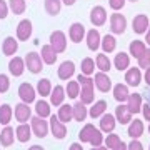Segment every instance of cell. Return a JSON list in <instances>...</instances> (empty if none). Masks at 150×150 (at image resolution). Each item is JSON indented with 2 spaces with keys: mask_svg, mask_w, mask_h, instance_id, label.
<instances>
[{
  "mask_svg": "<svg viewBox=\"0 0 150 150\" xmlns=\"http://www.w3.org/2000/svg\"><path fill=\"white\" fill-rule=\"evenodd\" d=\"M23 60H25V67H27V70L30 74H40L42 72L43 60L40 57V54H37V52H28L27 57Z\"/></svg>",
  "mask_w": 150,
  "mask_h": 150,
  "instance_id": "6da1fadb",
  "label": "cell"
},
{
  "mask_svg": "<svg viewBox=\"0 0 150 150\" xmlns=\"http://www.w3.org/2000/svg\"><path fill=\"white\" fill-rule=\"evenodd\" d=\"M30 127H32V132L35 137L43 139V137H47L48 130H50V123H47V120H43L42 117L35 115L33 118H30Z\"/></svg>",
  "mask_w": 150,
  "mask_h": 150,
  "instance_id": "7a4b0ae2",
  "label": "cell"
},
{
  "mask_svg": "<svg viewBox=\"0 0 150 150\" xmlns=\"http://www.w3.org/2000/svg\"><path fill=\"white\" fill-rule=\"evenodd\" d=\"M50 45H52V48H54L57 54L65 52V48H67V35L62 30L52 32V35H50Z\"/></svg>",
  "mask_w": 150,
  "mask_h": 150,
  "instance_id": "3957f363",
  "label": "cell"
},
{
  "mask_svg": "<svg viewBox=\"0 0 150 150\" xmlns=\"http://www.w3.org/2000/svg\"><path fill=\"white\" fill-rule=\"evenodd\" d=\"M108 22H110V30H112L113 35H120L127 28V18L122 13H112Z\"/></svg>",
  "mask_w": 150,
  "mask_h": 150,
  "instance_id": "277c9868",
  "label": "cell"
},
{
  "mask_svg": "<svg viewBox=\"0 0 150 150\" xmlns=\"http://www.w3.org/2000/svg\"><path fill=\"white\" fill-rule=\"evenodd\" d=\"M93 98H95V82H93V79H88V82L83 83L80 88V102L88 105L93 102Z\"/></svg>",
  "mask_w": 150,
  "mask_h": 150,
  "instance_id": "5b68a950",
  "label": "cell"
},
{
  "mask_svg": "<svg viewBox=\"0 0 150 150\" xmlns=\"http://www.w3.org/2000/svg\"><path fill=\"white\" fill-rule=\"evenodd\" d=\"M13 117L18 123H27V120L32 118V110L28 107V103L25 102H20L17 103L15 108H13Z\"/></svg>",
  "mask_w": 150,
  "mask_h": 150,
  "instance_id": "8992f818",
  "label": "cell"
},
{
  "mask_svg": "<svg viewBox=\"0 0 150 150\" xmlns=\"http://www.w3.org/2000/svg\"><path fill=\"white\" fill-rule=\"evenodd\" d=\"M50 132L55 139H65L67 137V127H65L64 122H60L57 115H50Z\"/></svg>",
  "mask_w": 150,
  "mask_h": 150,
  "instance_id": "52a82bcc",
  "label": "cell"
},
{
  "mask_svg": "<svg viewBox=\"0 0 150 150\" xmlns=\"http://www.w3.org/2000/svg\"><path fill=\"white\" fill-rule=\"evenodd\" d=\"M32 32H33L32 22L28 20V18H23V20H20V23L17 25V40L25 42V40H28V38L32 37Z\"/></svg>",
  "mask_w": 150,
  "mask_h": 150,
  "instance_id": "ba28073f",
  "label": "cell"
},
{
  "mask_svg": "<svg viewBox=\"0 0 150 150\" xmlns=\"http://www.w3.org/2000/svg\"><path fill=\"white\" fill-rule=\"evenodd\" d=\"M93 82H95L97 90L103 92V93H107V92L112 90V80H110V77L105 72H97L93 75Z\"/></svg>",
  "mask_w": 150,
  "mask_h": 150,
  "instance_id": "9c48e42d",
  "label": "cell"
},
{
  "mask_svg": "<svg viewBox=\"0 0 150 150\" xmlns=\"http://www.w3.org/2000/svg\"><path fill=\"white\" fill-rule=\"evenodd\" d=\"M107 18H108L107 10H105L102 5H95L90 10V22L95 25V27H102V25H105Z\"/></svg>",
  "mask_w": 150,
  "mask_h": 150,
  "instance_id": "30bf717a",
  "label": "cell"
},
{
  "mask_svg": "<svg viewBox=\"0 0 150 150\" xmlns=\"http://www.w3.org/2000/svg\"><path fill=\"white\" fill-rule=\"evenodd\" d=\"M85 35H87V30L80 22H74L69 27V38L74 43H80L82 40L85 38Z\"/></svg>",
  "mask_w": 150,
  "mask_h": 150,
  "instance_id": "8fae6325",
  "label": "cell"
},
{
  "mask_svg": "<svg viewBox=\"0 0 150 150\" xmlns=\"http://www.w3.org/2000/svg\"><path fill=\"white\" fill-rule=\"evenodd\" d=\"M35 95H37V90H35L30 83L23 82V83L18 85V97H20L22 102H25V103L35 102Z\"/></svg>",
  "mask_w": 150,
  "mask_h": 150,
  "instance_id": "7c38bea8",
  "label": "cell"
},
{
  "mask_svg": "<svg viewBox=\"0 0 150 150\" xmlns=\"http://www.w3.org/2000/svg\"><path fill=\"white\" fill-rule=\"evenodd\" d=\"M149 27H150V20H149V17H147V15L139 13V15L134 17V20H132V28H134L135 33L144 35V33H147Z\"/></svg>",
  "mask_w": 150,
  "mask_h": 150,
  "instance_id": "4fadbf2b",
  "label": "cell"
},
{
  "mask_svg": "<svg viewBox=\"0 0 150 150\" xmlns=\"http://www.w3.org/2000/svg\"><path fill=\"white\" fill-rule=\"evenodd\" d=\"M142 79H144V75H142L139 67H130V69L125 72V83L129 87H139Z\"/></svg>",
  "mask_w": 150,
  "mask_h": 150,
  "instance_id": "5bb4252c",
  "label": "cell"
},
{
  "mask_svg": "<svg viewBox=\"0 0 150 150\" xmlns=\"http://www.w3.org/2000/svg\"><path fill=\"white\" fill-rule=\"evenodd\" d=\"M75 74V64L72 60H65L62 64L59 65V69H57V75H59L60 80H69L72 79Z\"/></svg>",
  "mask_w": 150,
  "mask_h": 150,
  "instance_id": "9a60e30c",
  "label": "cell"
},
{
  "mask_svg": "<svg viewBox=\"0 0 150 150\" xmlns=\"http://www.w3.org/2000/svg\"><path fill=\"white\" fill-rule=\"evenodd\" d=\"M25 60L20 59V57H12V60L8 62V72H10V75H13V77H20L23 72H25Z\"/></svg>",
  "mask_w": 150,
  "mask_h": 150,
  "instance_id": "2e32d148",
  "label": "cell"
},
{
  "mask_svg": "<svg viewBox=\"0 0 150 150\" xmlns=\"http://www.w3.org/2000/svg\"><path fill=\"white\" fill-rule=\"evenodd\" d=\"M145 52H147V43H145V40H132L130 42V47H129L130 57H134V59L139 60Z\"/></svg>",
  "mask_w": 150,
  "mask_h": 150,
  "instance_id": "e0dca14e",
  "label": "cell"
},
{
  "mask_svg": "<svg viewBox=\"0 0 150 150\" xmlns=\"http://www.w3.org/2000/svg\"><path fill=\"white\" fill-rule=\"evenodd\" d=\"M18 48V40L15 37H5L2 42V54L5 57H12L13 54H17Z\"/></svg>",
  "mask_w": 150,
  "mask_h": 150,
  "instance_id": "ac0fdd59",
  "label": "cell"
},
{
  "mask_svg": "<svg viewBox=\"0 0 150 150\" xmlns=\"http://www.w3.org/2000/svg\"><path fill=\"white\" fill-rule=\"evenodd\" d=\"M115 125H117V118L113 117L112 113H103L100 117V130L105 132V134H112L115 130Z\"/></svg>",
  "mask_w": 150,
  "mask_h": 150,
  "instance_id": "d6986e66",
  "label": "cell"
},
{
  "mask_svg": "<svg viewBox=\"0 0 150 150\" xmlns=\"http://www.w3.org/2000/svg\"><path fill=\"white\" fill-rule=\"evenodd\" d=\"M130 97V92H129V85L127 83H115L113 85V98L117 102H127Z\"/></svg>",
  "mask_w": 150,
  "mask_h": 150,
  "instance_id": "ffe728a7",
  "label": "cell"
},
{
  "mask_svg": "<svg viewBox=\"0 0 150 150\" xmlns=\"http://www.w3.org/2000/svg\"><path fill=\"white\" fill-rule=\"evenodd\" d=\"M100 43H102V38H100L98 30L97 28H90L87 32V47L90 48L92 52H95V50H98Z\"/></svg>",
  "mask_w": 150,
  "mask_h": 150,
  "instance_id": "44dd1931",
  "label": "cell"
},
{
  "mask_svg": "<svg viewBox=\"0 0 150 150\" xmlns=\"http://www.w3.org/2000/svg\"><path fill=\"white\" fill-rule=\"evenodd\" d=\"M15 137L20 144H25L32 137V127L28 123H18V127L15 129Z\"/></svg>",
  "mask_w": 150,
  "mask_h": 150,
  "instance_id": "7402d4cb",
  "label": "cell"
},
{
  "mask_svg": "<svg viewBox=\"0 0 150 150\" xmlns=\"http://www.w3.org/2000/svg\"><path fill=\"white\" fill-rule=\"evenodd\" d=\"M115 118H117V122L122 123V125H127V123L132 122V113H130V110L127 108V105L120 103L118 107H115Z\"/></svg>",
  "mask_w": 150,
  "mask_h": 150,
  "instance_id": "603a6c76",
  "label": "cell"
},
{
  "mask_svg": "<svg viewBox=\"0 0 150 150\" xmlns=\"http://www.w3.org/2000/svg\"><path fill=\"white\" fill-rule=\"evenodd\" d=\"M142 107H144V102H142V97H140V93H130L129 100H127V108L130 110V113H132V115L140 113Z\"/></svg>",
  "mask_w": 150,
  "mask_h": 150,
  "instance_id": "cb8c5ba5",
  "label": "cell"
},
{
  "mask_svg": "<svg viewBox=\"0 0 150 150\" xmlns=\"http://www.w3.org/2000/svg\"><path fill=\"white\" fill-rule=\"evenodd\" d=\"M15 129H12L10 125H5L2 132H0V144L4 145V147H12L13 144V140H15Z\"/></svg>",
  "mask_w": 150,
  "mask_h": 150,
  "instance_id": "d4e9b609",
  "label": "cell"
},
{
  "mask_svg": "<svg viewBox=\"0 0 150 150\" xmlns=\"http://www.w3.org/2000/svg\"><path fill=\"white\" fill-rule=\"evenodd\" d=\"M65 97H67V92H65L64 87L62 85H55L54 90H52V93H50V103L55 105V107H60V105L64 103Z\"/></svg>",
  "mask_w": 150,
  "mask_h": 150,
  "instance_id": "484cf974",
  "label": "cell"
},
{
  "mask_svg": "<svg viewBox=\"0 0 150 150\" xmlns=\"http://www.w3.org/2000/svg\"><path fill=\"white\" fill-rule=\"evenodd\" d=\"M145 125L140 118H132V122L129 123V135L132 139H140L144 135Z\"/></svg>",
  "mask_w": 150,
  "mask_h": 150,
  "instance_id": "4316f807",
  "label": "cell"
},
{
  "mask_svg": "<svg viewBox=\"0 0 150 150\" xmlns=\"http://www.w3.org/2000/svg\"><path fill=\"white\" fill-rule=\"evenodd\" d=\"M57 52H55L54 48H52V45L48 43V45H43L42 50H40V57H42L43 60V64H47V65H52L57 62Z\"/></svg>",
  "mask_w": 150,
  "mask_h": 150,
  "instance_id": "83f0119b",
  "label": "cell"
},
{
  "mask_svg": "<svg viewBox=\"0 0 150 150\" xmlns=\"http://www.w3.org/2000/svg\"><path fill=\"white\" fill-rule=\"evenodd\" d=\"M57 117H59L60 122H70L74 120V105H69V103H62L59 107V112H57Z\"/></svg>",
  "mask_w": 150,
  "mask_h": 150,
  "instance_id": "f1b7e54d",
  "label": "cell"
},
{
  "mask_svg": "<svg viewBox=\"0 0 150 150\" xmlns=\"http://www.w3.org/2000/svg\"><path fill=\"white\" fill-rule=\"evenodd\" d=\"M113 67L117 70H129L130 67V55H127L125 52H118L115 57H113Z\"/></svg>",
  "mask_w": 150,
  "mask_h": 150,
  "instance_id": "f546056e",
  "label": "cell"
},
{
  "mask_svg": "<svg viewBox=\"0 0 150 150\" xmlns=\"http://www.w3.org/2000/svg\"><path fill=\"white\" fill-rule=\"evenodd\" d=\"M100 47L105 54H112L115 47H117V38L113 33H107V35H103L102 37V43H100Z\"/></svg>",
  "mask_w": 150,
  "mask_h": 150,
  "instance_id": "4dcf8cb0",
  "label": "cell"
},
{
  "mask_svg": "<svg viewBox=\"0 0 150 150\" xmlns=\"http://www.w3.org/2000/svg\"><path fill=\"white\" fill-rule=\"evenodd\" d=\"M62 0H45L43 2V8H45V12H47L48 15H59L60 10H62Z\"/></svg>",
  "mask_w": 150,
  "mask_h": 150,
  "instance_id": "1f68e13d",
  "label": "cell"
},
{
  "mask_svg": "<svg viewBox=\"0 0 150 150\" xmlns=\"http://www.w3.org/2000/svg\"><path fill=\"white\" fill-rule=\"evenodd\" d=\"M35 113H37L38 117L42 118H50V115H52V110H50V103H47V100H37L35 102Z\"/></svg>",
  "mask_w": 150,
  "mask_h": 150,
  "instance_id": "d6a6232c",
  "label": "cell"
},
{
  "mask_svg": "<svg viewBox=\"0 0 150 150\" xmlns=\"http://www.w3.org/2000/svg\"><path fill=\"white\" fill-rule=\"evenodd\" d=\"M105 110H107V102H105V100H97V102L90 107L88 115H90L92 118H98L105 113Z\"/></svg>",
  "mask_w": 150,
  "mask_h": 150,
  "instance_id": "836d02e7",
  "label": "cell"
},
{
  "mask_svg": "<svg viewBox=\"0 0 150 150\" xmlns=\"http://www.w3.org/2000/svg\"><path fill=\"white\" fill-rule=\"evenodd\" d=\"M12 117H13V108H12L8 103L0 105V123H2L4 127L12 122Z\"/></svg>",
  "mask_w": 150,
  "mask_h": 150,
  "instance_id": "e575fe53",
  "label": "cell"
},
{
  "mask_svg": "<svg viewBox=\"0 0 150 150\" xmlns=\"http://www.w3.org/2000/svg\"><path fill=\"white\" fill-rule=\"evenodd\" d=\"M35 90H37V93L40 97H47V95H50V93H52L54 87H52V82L48 80V79H40Z\"/></svg>",
  "mask_w": 150,
  "mask_h": 150,
  "instance_id": "d590c367",
  "label": "cell"
},
{
  "mask_svg": "<svg viewBox=\"0 0 150 150\" xmlns=\"http://www.w3.org/2000/svg\"><path fill=\"white\" fill-rule=\"evenodd\" d=\"M95 65H97V69L100 70V72H105V74L112 69V62H110V59H108L105 54H98L95 57Z\"/></svg>",
  "mask_w": 150,
  "mask_h": 150,
  "instance_id": "8d00e7d4",
  "label": "cell"
},
{
  "mask_svg": "<svg viewBox=\"0 0 150 150\" xmlns=\"http://www.w3.org/2000/svg\"><path fill=\"white\" fill-rule=\"evenodd\" d=\"M97 130V127L93 125V123H87V125H83L80 130V134H79V139H80V142H83V144H90V139L92 135H93V132Z\"/></svg>",
  "mask_w": 150,
  "mask_h": 150,
  "instance_id": "74e56055",
  "label": "cell"
},
{
  "mask_svg": "<svg viewBox=\"0 0 150 150\" xmlns=\"http://www.w3.org/2000/svg\"><path fill=\"white\" fill-rule=\"evenodd\" d=\"M87 118V105L83 102L74 103V120L77 122H83Z\"/></svg>",
  "mask_w": 150,
  "mask_h": 150,
  "instance_id": "f35d334b",
  "label": "cell"
},
{
  "mask_svg": "<svg viewBox=\"0 0 150 150\" xmlns=\"http://www.w3.org/2000/svg\"><path fill=\"white\" fill-rule=\"evenodd\" d=\"M80 69H82V74L87 75V77H90L93 72H95L97 69V65H95V60L90 59V57H85V59L82 60V64H80Z\"/></svg>",
  "mask_w": 150,
  "mask_h": 150,
  "instance_id": "ab89813d",
  "label": "cell"
},
{
  "mask_svg": "<svg viewBox=\"0 0 150 150\" xmlns=\"http://www.w3.org/2000/svg\"><path fill=\"white\" fill-rule=\"evenodd\" d=\"M80 88H82V85L77 80H69V83H67V87H65L67 97H70V98H77V97H80Z\"/></svg>",
  "mask_w": 150,
  "mask_h": 150,
  "instance_id": "60d3db41",
  "label": "cell"
},
{
  "mask_svg": "<svg viewBox=\"0 0 150 150\" xmlns=\"http://www.w3.org/2000/svg\"><path fill=\"white\" fill-rule=\"evenodd\" d=\"M8 7L15 15H20L27 8V2L25 0H8Z\"/></svg>",
  "mask_w": 150,
  "mask_h": 150,
  "instance_id": "b9f144b4",
  "label": "cell"
},
{
  "mask_svg": "<svg viewBox=\"0 0 150 150\" xmlns=\"http://www.w3.org/2000/svg\"><path fill=\"white\" fill-rule=\"evenodd\" d=\"M105 147L107 149H110V150H115L118 147V145L122 144V140H120V137H118L117 134H108L107 135V139H105Z\"/></svg>",
  "mask_w": 150,
  "mask_h": 150,
  "instance_id": "7bdbcfd3",
  "label": "cell"
},
{
  "mask_svg": "<svg viewBox=\"0 0 150 150\" xmlns=\"http://www.w3.org/2000/svg\"><path fill=\"white\" fill-rule=\"evenodd\" d=\"M103 142H105V139H103V135H102V130L97 129L95 132H93V135H92V139H90V145L92 147H100Z\"/></svg>",
  "mask_w": 150,
  "mask_h": 150,
  "instance_id": "ee69618b",
  "label": "cell"
},
{
  "mask_svg": "<svg viewBox=\"0 0 150 150\" xmlns=\"http://www.w3.org/2000/svg\"><path fill=\"white\" fill-rule=\"evenodd\" d=\"M137 62H139L140 70H142V69H149V67H150V48H147V52H145V54L142 55Z\"/></svg>",
  "mask_w": 150,
  "mask_h": 150,
  "instance_id": "f6af8a7d",
  "label": "cell"
},
{
  "mask_svg": "<svg viewBox=\"0 0 150 150\" xmlns=\"http://www.w3.org/2000/svg\"><path fill=\"white\" fill-rule=\"evenodd\" d=\"M10 88V79L5 74H0V93H5Z\"/></svg>",
  "mask_w": 150,
  "mask_h": 150,
  "instance_id": "bcb514c9",
  "label": "cell"
},
{
  "mask_svg": "<svg viewBox=\"0 0 150 150\" xmlns=\"http://www.w3.org/2000/svg\"><path fill=\"white\" fill-rule=\"evenodd\" d=\"M108 5L112 10H122L125 7V0H108Z\"/></svg>",
  "mask_w": 150,
  "mask_h": 150,
  "instance_id": "7dc6e473",
  "label": "cell"
},
{
  "mask_svg": "<svg viewBox=\"0 0 150 150\" xmlns=\"http://www.w3.org/2000/svg\"><path fill=\"white\" fill-rule=\"evenodd\" d=\"M8 10H10V7L7 5V2L5 0H0V18H7Z\"/></svg>",
  "mask_w": 150,
  "mask_h": 150,
  "instance_id": "c3c4849f",
  "label": "cell"
},
{
  "mask_svg": "<svg viewBox=\"0 0 150 150\" xmlns=\"http://www.w3.org/2000/svg\"><path fill=\"white\" fill-rule=\"evenodd\" d=\"M129 150H144V145L139 139H132V142L129 144Z\"/></svg>",
  "mask_w": 150,
  "mask_h": 150,
  "instance_id": "681fc988",
  "label": "cell"
},
{
  "mask_svg": "<svg viewBox=\"0 0 150 150\" xmlns=\"http://www.w3.org/2000/svg\"><path fill=\"white\" fill-rule=\"evenodd\" d=\"M142 113H144L145 120L150 122V103H144V107H142Z\"/></svg>",
  "mask_w": 150,
  "mask_h": 150,
  "instance_id": "f907efd6",
  "label": "cell"
},
{
  "mask_svg": "<svg viewBox=\"0 0 150 150\" xmlns=\"http://www.w3.org/2000/svg\"><path fill=\"white\" fill-rule=\"evenodd\" d=\"M144 80H145V83L150 87V67L149 69H145V74H144Z\"/></svg>",
  "mask_w": 150,
  "mask_h": 150,
  "instance_id": "816d5d0a",
  "label": "cell"
},
{
  "mask_svg": "<svg viewBox=\"0 0 150 150\" xmlns=\"http://www.w3.org/2000/svg\"><path fill=\"white\" fill-rule=\"evenodd\" d=\"M69 150H83V147H82V144L75 142V144H72V145L69 147Z\"/></svg>",
  "mask_w": 150,
  "mask_h": 150,
  "instance_id": "f5cc1de1",
  "label": "cell"
},
{
  "mask_svg": "<svg viewBox=\"0 0 150 150\" xmlns=\"http://www.w3.org/2000/svg\"><path fill=\"white\" fill-rule=\"evenodd\" d=\"M145 43L150 47V27H149V30H147V33H145Z\"/></svg>",
  "mask_w": 150,
  "mask_h": 150,
  "instance_id": "db71d44e",
  "label": "cell"
},
{
  "mask_svg": "<svg viewBox=\"0 0 150 150\" xmlns=\"http://www.w3.org/2000/svg\"><path fill=\"white\" fill-rule=\"evenodd\" d=\"M115 150H129V145H127V144H123V142H122V144L118 145V147H117Z\"/></svg>",
  "mask_w": 150,
  "mask_h": 150,
  "instance_id": "11a10c76",
  "label": "cell"
},
{
  "mask_svg": "<svg viewBox=\"0 0 150 150\" xmlns=\"http://www.w3.org/2000/svg\"><path fill=\"white\" fill-rule=\"evenodd\" d=\"M75 2H77V0H62V4H64V5H74Z\"/></svg>",
  "mask_w": 150,
  "mask_h": 150,
  "instance_id": "9f6ffc18",
  "label": "cell"
},
{
  "mask_svg": "<svg viewBox=\"0 0 150 150\" xmlns=\"http://www.w3.org/2000/svg\"><path fill=\"white\" fill-rule=\"evenodd\" d=\"M28 150H43L42 145H32V147H28Z\"/></svg>",
  "mask_w": 150,
  "mask_h": 150,
  "instance_id": "6f0895ef",
  "label": "cell"
},
{
  "mask_svg": "<svg viewBox=\"0 0 150 150\" xmlns=\"http://www.w3.org/2000/svg\"><path fill=\"white\" fill-rule=\"evenodd\" d=\"M97 150H110V149H107V147H102V145H100V147H97Z\"/></svg>",
  "mask_w": 150,
  "mask_h": 150,
  "instance_id": "680465c9",
  "label": "cell"
},
{
  "mask_svg": "<svg viewBox=\"0 0 150 150\" xmlns=\"http://www.w3.org/2000/svg\"><path fill=\"white\" fill-rule=\"evenodd\" d=\"M90 150H97V147H92V149Z\"/></svg>",
  "mask_w": 150,
  "mask_h": 150,
  "instance_id": "91938a15",
  "label": "cell"
},
{
  "mask_svg": "<svg viewBox=\"0 0 150 150\" xmlns=\"http://www.w3.org/2000/svg\"><path fill=\"white\" fill-rule=\"evenodd\" d=\"M129 2H137V0H129Z\"/></svg>",
  "mask_w": 150,
  "mask_h": 150,
  "instance_id": "94428289",
  "label": "cell"
},
{
  "mask_svg": "<svg viewBox=\"0 0 150 150\" xmlns=\"http://www.w3.org/2000/svg\"><path fill=\"white\" fill-rule=\"evenodd\" d=\"M149 134H150V125H149Z\"/></svg>",
  "mask_w": 150,
  "mask_h": 150,
  "instance_id": "6125c7cd",
  "label": "cell"
}]
</instances>
